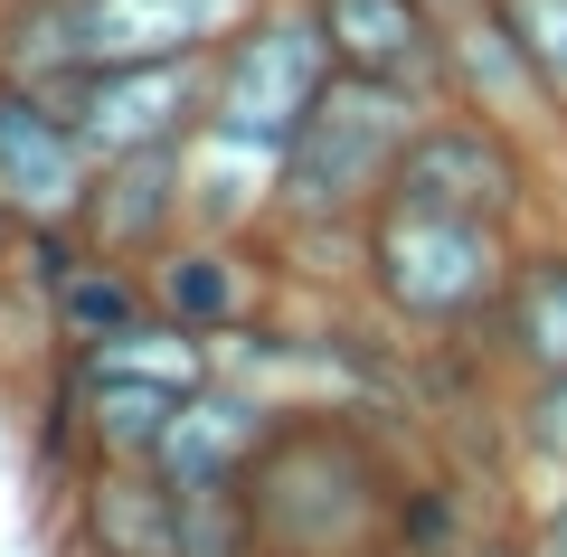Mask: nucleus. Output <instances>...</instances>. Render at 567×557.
Instances as JSON below:
<instances>
[{
	"label": "nucleus",
	"mask_w": 567,
	"mask_h": 557,
	"mask_svg": "<svg viewBox=\"0 0 567 557\" xmlns=\"http://www.w3.org/2000/svg\"><path fill=\"white\" fill-rule=\"evenodd\" d=\"M529 557H567V482H539V510H529Z\"/></svg>",
	"instance_id": "6ab92c4d"
},
{
	"label": "nucleus",
	"mask_w": 567,
	"mask_h": 557,
	"mask_svg": "<svg viewBox=\"0 0 567 557\" xmlns=\"http://www.w3.org/2000/svg\"><path fill=\"white\" fill-rule=\"evenodd\" d=\"M492 510H473V492L454 473H406V501H398V548L406 557H464L473 529Z\"/></svg>",
	"instance_id": "dca6fc26"
},
{
	"label": "nucleus",
	"mask_w": 567,
	"mask_h": 557,
	"mask_svg": "<svg viewBox=\"0 0 567 557\" xmlns=\"http://www.w3.org/2000/svg\"><path fill=\"white\" fill-rule=\"evenodd\" d=\"M275 416H284V406L265 398V388H246L237 369H218L208 388H189V398H181V416H171V435H162V454H152V473H162L181 501H218V492H237L246 463L265 454Z\"/></svg>",
	"instance_id": "9d476101"
},
{
	"label": "nucleus",
	"mask_w": 567,
	"mask_h": 557,
	"mask_svg": "<svg viewBox=\"0 0 567 557\" xmlns=\"http://www.w3.org/2000/svg\"><path fill=\"white\" fill-rule=\"evenodd\" d=\"M66 114L95 142V161L152 152V142H199L208 114V58H152V66H95L66 85Z\"/></svg>",
	"instance_id": "6e6552de"
},
{
	"label": "nucleus",
	"mask_w": 567,
	"mask_h": 557,
	"mask_svg": "<svg viewBox=\"0 0 567 557\" xmlns=\"http://www.w3.org/2000/svg\"><path fill=\"white\" fill-rule=\"evenodd\" d=\"M331 76H341V66H331V39H322V20H312V0H256V10L208 48L199 142L284 161V142L303 133V114L322 104Z\"/></svg>",
	"instance_id": "20e7f679"
},
{
	"label": "nucleus",
	"mask_w": 567,
	"mask_h": 557,
	"mask_svg": "<svg viewBox=\"0 0 567 557\" xmlns=\"http://www.w3.org/2000/svg\"><path fill=\"white\" fill-rule=\"evenodd\" d=\"M76 227L95 256H123V265H152L162 246H181L189 237V142L95 161V189H85Z\"/></svg>",
	"instance_id": "9b49d317"
},
{
	"label": "nucleus",
	"mask_w": 567,
	"mask_h": 557,
	"mask_svg": "<svg viewBox=\"0 0 567 557\" xmlns=\"http://www.w3.org/2000/svg\"><path fill=\"white\" fill-rule=\"evenodd\" d=\"M502 444H511L520 473L567 482V369H558V379H520L502 398Z\"/></svg>",
	"instance_id": "f3484780"
},
{
	"label": "nucleus",
	"mask_w": 567,
	"mask_h": 557,
	"mask_svg": "<svg viewBox=\"0 0 567 557\" xmlns=\"http://www.w3.org/2000/svg\"><path fill=\"white\" fill-rule=\"evenodd\" d=\"M483 359L502 369V388L558 379L567 369V218H548V227L520 237V265H511L502 302L483 321Z\"/></svg>",
	"instance_id": "4468645a"
},
{
	"label": "nucleus",
	"mask_w": 567,
	"mask_h": 557,
	"mask_svg": "<svg viewBox=\"0 0 567 557\" xmlns=\"http://www.w3.org/2000/svg\"><path fill=\"white\" fill-rule=\"evenodd\" d=\"M416 463L388 444L369 406H284L237 501L256 557H388Z\"/></svg>",
	"instance_id": "f257e3e1"
},
{
	"label": "nucleus",
	"mask_w": 567,
	"mask_h": 557,
	"mask_svg": "<svg viewBox=\"0 0 567 557\" xmlns=\"http://www.w3.org/2000/svg\"><path fill=\"white\" fill-rule=\"evenodd\" d=\"M85 189H95V142L76 133L66 95L0 76V208L20 227H48V218H85Z\"/></svg>",
	"instance_id": "423d86ee"
},
{
	"label": "nucleus",
	"mask_w": 567,
	"mask_h": 557,
	"mask_svg": "<svg viewBox=\"0 0 567 557\" xmlns=\"http://www.w3.org/2000/svg\"><path fill=\"white\" fill-rule=\"evenodd\" d=\"M341 76H379L406 95L445 104V0H312Z\"/></svg>",
	"instance_id": "ddd939ff"
},
{
	"label": "nucleus",
	"mask_w": 567,
	"mask_h": 557,
	"mask_svg": "<svg viewBox=\"0 0 567 557\" xmlns=\"http://www.w3.org/2000/svg\"><path fill=\"white\" fill-rule=\"evenodd\" d=\"M39 302H48V331H58L66 359L104 350V340H123L133 321L162 312V302H152V275H142V265H123V256H85L76 275H58Z\"/></svg>",
	"instance_id": "2eb2a0df"
},
{
	"label": "nucleus",
	"mask_w": 567,
	"mask_h": 557,
	"mask_svg": "<svg viewBox=\"0 0 567 557\" xmlns=\"http://www.w3.org/2000/svg\"><path fill=\"white\" fill-rule=\"evenodd\" d=\"M189 501L152 463H76L66 482V557H181Z\"/></svg>",
	"instance_id": "f8f14e48"
},
{
	"label": "nucleus",
	"mask_w": 567,
	"mask_h": 557,
	"mask_svg": "<svg viewBox=\"0 0 567 557\" xmlns=\"http://www.w3.org/2000/svg\"><path fill=\"white\" fill-rule=\"evenodd\" d=\"M425 123V95L379 76H331L322 104L303 114V133L284 142L275 161V218H265V246L293 256V246H350L360 256V227L369 208L388 199L398 179L406 133Z\"/></svg>",
	"instance_id": "f03ea898"
},
{
	"label": "nucleus",
	"mask_w": 567,
	"mask_h": 557,
	"mask_svg": "<svg viewBox=\"0 0 567 557\" xmlns=\"http://www.w3.org/2000/svg\"><path fill=\"white\" fill-rule=\"evenodd\" d=\"M20 256V218H10V208H0V265Z\"/></svg>",
	"instance_id": "aec40b11"
},
{
	"label": "nucleus",
	"mask_w": 567,
	"mask_h": 557,
	"mask_svg": "<svg viewBox=\"0 0 567 557\" xmlns=\"http://www.w3.org/2000/svg\"><path fill=\"white\" fill-rule=\"evenodd\" d=\"M511 265H520V227L454 218V208L379 199L369 227H360V302L398 340H416V350H435V340H483Z\"/></svg>",
	"instance_id": "7ed1b4c3"
},
{
	"label": "nucleus",
	"mask_w": 567,
	"mask_h": 557,
	"mask_svg": "<svg viewBox=\"0 0 567 557\" xmlns=\"http://www.w3.org/2000/svg\"><path fill=\"white\" fill-rule=\"evenodd\" d=\"M445 104L492 114V123H511V133H529V142L567 171V114H558L548 76L529 66V48L511 39V20L492 10V0H464V10L445 20Z\"/></svg>",
	"instance_id": "0eeeda50"
},
{
	"label": "nucleus",
	"mask_w": 567,
	"mask_h": 557,
	"mask_svg": "<svg viewBox=\"0 0 567 557\" xmlns=\"http://www.w3.org/2000/svg\"><path fill=\"white\" fill-rule=\"evenodd\" d=\"M548 189H567L558 161L529 133H511V123H492V114H464V104H425V123L398 152V179H388V199L492 218V227H520V237L548 227V218H567Z\"/></svg>",
	"instance_id": "39448f33"
},
{
	"label": "nucleus",
	"mask_w": 567,
	"mask_h": 557,
	"mask_svg": "<svg viewBox=\"0 0 567 557\" xmlns=\"http://www.w3.org/2000/svg\"><path fill=\"white\" fill-rule=\"evenodd\" d=\"M275 246L265 237H218V227H189L181 246H162V256L142 265L152 275V302H162L171 321H189L199 340H237L265 321V293H275Z\"/></svg>",
	"instance_id": "1a4fd4ad"
},
{
	"label": "nucleus",
	"mask_w": 567,
	"mask_h": 557,
	"mask_svg": "<svg viewBox=\"0 0 567 557\" xmlns=\"http://www.w3.org/2000/svg\"><path fill=\"white\" fill-rule=\"evenodd\" d=\"M445 10H464V0H445Z\"/></svg>",
	"instance_id": "412c9836"
},
{
	"label": "nucleus",
	"mask_w": 567,
	"mask_h": 557,
	"mask_svg": "<svg viewBox=\"0 0 567 557\" xmlns=\"http://www.w3.org/2000/svg\"><path fill=\"white\" fill-rule=\"evenodd\" d=\"M511 20V39L529 48V66L548 76V95H558V114H567V0H492Z\"/></svg>",
	"instance_id": "a211bd4d"
}]
</instances>
